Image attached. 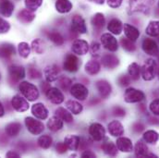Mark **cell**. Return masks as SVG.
I'll list each match as a JSON object with an SVG mask.
<instances>
[{
  "mask_svg": "<svg viewBox=\"0 0 159 158\" xmlns=\"http://www.w3.org/2000/svg\"><path fill=\"white\" fill-rule=\"evenodd\" d=\"M28 76L32 79H40L42 77V74L39 70L35 68H29L28 69Z\"/></svg>",
  "mask_w": 159,
  "mask_h": 158,
  "instance_id": "48",
  "label": "cell"
},
{
  "mask_svg": "<svg viewBox=\"0 0 159 158\" xmlns=\"http://www.w3.org/2000/svg\"><path fill=\"white\" fill-rule=\"evenodd\" d=\"M18 51H19V54H20V56L21 57L27 58L30 56V53H31V46L29 45V43H27L25 42H21V43H19Z\"/></svg>",
  "mask_w": 159,
  "mask_h": 158,
  "instance_id": "42",
  "label": "cell"
},
{
  "mask_svg": "<svg viewBox=\"0 0 159 158\" xmlns=\"http://www.w3.org/2000/svg\"><path fill=\"white\" fill-rule=\"evenodd\" d=\"M134 154L136 157H148L157 158V156L149 152L148 146L143 141H138L134 147Z\"/></svg>",
  "mask_w": 159,
  "mask_h": 158,
  "instance_id": "10",
  "label": "cell"
},
{
  "mask_svg": "<svg viewBox=\"0 0 159 158\" xmlns=\"http://www.w3.org/2000/svg\"><path fill=\"white\" fill-rule=\"evenodd\" d=\"M158 6H159V0H158Z\"/></svg>",
  "mask_w": 159,
  "mask_h": 158,
  "instance_id": "64",
  "label": "cell"
},
{
  "mask_svg": "<svg viewBox=\"0 0 159 158\" xmlns=\"http://www.w3.org/2000/svg\"><path fill=\"white\" fill-rule=\"evenodd\" d=\"M84 70L85 72L89 75H96L101 70V65L96 59H91L85 64Z\"/></svg>",
  "mask_w": 159,
  "mask_h": 158,
  "instance_id": "26",
  "label": "cell"
},
{
  "mask_svg": "<svg viewBox=\"0 0 159 158\" xmlns=\"http://www.w3.org/2000/svg\"><path fill=\"white\" fill-rule=\"evenodd\" d=\"M102 64L105 68L114 70L119 65V57L112 54H107L102 57Z\"/></svg>",
  "mask_w": 159,
  "mask_h": 158,
  "instance_id": "19",
  "label": "cell"
},
{
  "mask_svg": "<svg viewBox=\"0 0 159 158\" xmlns=\"http://www.w3.org/2000/svg\"><path fill=\"white\" fill-rule=\"evenodd\" d=\"M143 138L145 142L150 143V144H156L159 140V133L156 130L150 129L143 133Z\"/></svg>",
  "mask_w": 159,
  "mask_h": 158,
  "instance_id": "35",
  "label": "cell"
},
{
  "mask_svg": "<svg viewBox=\"0 0 159 158\" xmlns=\"http://www.w3.org/2000/svg\"><path fill=\"white\" fill-rule=\"evenodd\" d=\"M64 143L66 144L68 150L76 151L80 147V138L77 135H68L64 139Z\"/></svg>",
  "mask_w": 159,
  "mask_h": 158,
  "instance_id": "23",
  "label": "cell"
},
{
  "mask_svg": "<svg viewBox=\"0 0 159 158\" xmlns=\"http://www.w3.org/2000/svg\"><path fill=\"white\" fill-rule=\"evenodd\" d=\"M47 37L49 38V40H51L56 45H58V46L62 45L64 43V42H65L63 36L59 33H57L56 31H53V32L48 33L47 34Z\"/></svg>",
  "mask_w": 159,
  "mask_h": 158,
  "instance_id": "40",
  "label": "cell"
},
{
  "mask_svg": "<svg viewBox=\"0 0 159 158\" xmlns=\"http://www.w3.org/2000/svg\"><path fill=\"white\" fill-rule=\"evenodd\" d=\"M25 77V70L19 65H11L8 68V79L13 84L17 83Z\"/></svg>",
  "mask_w": 159,
  "mask_h": 158,
  "instance_id": "6",
  "label": "cell"
},
{
  "mask_svg": "<svg viewBox=\"0 0 159 158\" xmlns=\"http://www.w3.org/2000/svg\"><path fill=\"white\" fill-rule=\"evenodd\" d=\"M14 11V4L10 0H0V13L6 17L9 18Z\"/></svg>",
  "mask_w": 159,
  "mask_h": 158,
  "instance_id": "24",
  "label": "cell"
},
{
  "mask_svg": "<svg viewBox=\"0 0 159 158\" xmlns=\"http://www.w3.org/2000/svg\"><path fill=\"white\" fill-rule=\"evenodd\" d=\"M0 79H1V74H0Z\"/></svg>",
  "mask_w": 159,
  "mask_h": 158,
  "instance_id": "63",
  "label": "cell"
},
{
  "mask_svg": "<svg viewBox=\"0 0 159 158\" xmlns=\"http://www.w3.org/2000/svg\"><path fill=\"white\" fill-rule=\"evenodd\" d=\"M47 128L53 132H57L63 128V120L57 116H54L47 121Z\"/></svg>",
  "mask_w": 159,
  "mask_h": 158,
  "instance_id": "28",
  "label": "cell"
},
{
  "mask_svg": "<svg viewBox=\"0 0 159 158\" xmlns=\"http://www.w3.org/2000/svg\"><path fill=\"white\" fill-rule=\"evenodd\" d=\"M123 30H124V34H125L126 37L133 42H135L140 36V31L136 27H134L130 24H128V23L124 24Z\"/></svg>",
  "mask_w": 159,
  "mask_h": 158,
  "instance_id": "25",
  "label": "cell"
},
{
  "mask_svg": "<svg viewBox=\"0 0 159 158\" xmlns=\"http://www.w3.org/2000/svg\"><path fill=\"white\" fill-rule=\"evenodd\" d=\"M80 62L79 58L73 54H68L64 60V69L69 72H76L78 71Z\"/></svg>",
  "mask_w": 159,
  "mask_h": 158,
  "instance_id": "8",
  "label": "cell"
},
{
  "mask_svg": "<svg viewBox=\"0 0 159 158\" xmlns=\"http://www.w3.org/2000/svg\"><path fill=\"white\" fill-rule=\"evenodd\" d=\"M108 132L113 137H120L124 134V128L118 120H113L107 125Z\"/></svg>",
  "mask_w": 159,
  "mask_h": 158,
  "instance_id": "21",
  "label": "cell"
},
{
  "mask_svg": "<svg viewBox=\"0 0 159 158\" xmlns=\"http://www.w3.org/2000/svg\"><path fill=\"white\" fill-rule=\"evenodd\" d=\"M157 70L158 69L156 60H154L153 58H148L145 60L143 67L141 68V75L144 80L149 81L156 78Z\"/></svg>",
  "mask_w": 159,
  "mask_h": 158,
  "instance_id": "1",
  "label": "cell"
},
{
  "mask_svg": "<svg viewBox=\"0 0 159 158\" xmlns=\"http://www.w3.org/2000/svg\"><path fill=\"white\" fill-rule=\"evenodd\" d=\"M32 49L34 53L36 54H43V50H44V47H43V42L39 38L34 40L33 43H32Z\"/></svg>",
  "mask_w": 159,
  "mask_h": 158,
  "instance_id": "45",
  "label": "cell"
},
{
  "mask_svg": "<svg viewBox=\"0 0 159 158\" xmlns=\"http://www.w3.org/2000/svg\"><path fill=\"white\" fill-rule=\"evenodd\" d=\"M139 107H140V109L142 110V112H143V113H144V112H145V106H144V105H143V104H141V105L139 106Z\"/></svg>",
  "mask_w": 159,
  "mask_h": 158,
  "instance_id": "62",
  "label": "cell"
},
{
  "mask_svg": "<svg viewBox=\"0 0 159 158\" xmlns=\"http://www.w3.org/2000/svg\"><path fill=\"white\" fill-rule=\"evenodd\" d=\"M71 29L75 33L80 34H84L87 32V27L85 24V20L80 15H74L71 20Z\"/></svg>",
  "mask_w": 159,
  "mask_h": 158,
  "instance_id": "13",
  "label": "cell"
},
{
  "mask_svg": "<svg viewBox=\"0 0 159 158\" xmlns=\"http://www.w3.org/2000/svg\"><path fill=\"white\" fill-rule=\"evenodd\" d=\"M107 30L115 35H119L123 30V25L122 22L118 19H112L107 25Z\"/></svg>",
  "mask_w": 159,
  "mask_h": 158,
  "instance_id": "30",
  "label": "cell"
},
{
  "mask_svg": "<svg viewBox=\"0 0 159 158\" xmlns=\"http://www.w3.org/2000/svg\"><path fill=\"white\" fill-rule=\"evenodd\" d=\"M58 72H59V70L57 65H52V66L46 67L43 71L45 80L48 82H53V81L57 80L58 78Z\"/></svg>",
  "mask_w": 159,
  "mask_h": 158,
  "instance_id": "22",
  "label": "cell"
},
{
  "mask_svg": "<svg viewBox=\"0 0 159 158\" xmlns=\"http://www.w3.org/2000/svg\"><path fill=\"white\" fill-rule=\"evenodd\" d=\"M118 83L121 87H127L130 84V77L128 75H121L118 79Z\"/></svg>",
  "mask_w": 159,
  "mask_h": 158,
  "instance_id": "49",
  "label": "cell"
},
{
  "mask_svg": "<svg viewBox=\"0 0 159 158\" xmlns=\"http://www.w3.org/2000/svg\"><path fill=\"white\" fill-rule=\"evenodd\" d=\"M120 44L122 46V48L124 50H126L127 52H134L135 49H136V46H135V43L133 41L128 39V38H124L122 37L120 39Z\"/></svg>",
  "mask_w": 159,
  "mask_h": 158,
  "instance_id": "43",
  "label": "cell"
},
{
  "mask_svg": "<svg viewBox=\"0 0 159 158\" xmlns=\"http://www.w3.org/2000/svg\"><path fill=\"white\" fill-rule=\"evenodd\" d=\"M107 5L112 7V8H118L121 6L123 0H107Z\"/></svg>",
  "mask_w": 159,
  "mask_h": 158,
  "instance_id": "54",
  "label": "cell"
},
{
  "mask_svg": "<svg viewBox=\"0 0 159 158\" xmlns=\"http://www.w3.org/2000/svg\"><path fill=\"white\" fill-rule=\"evenodd\" d=\"M93 26L98 30L102 29L105 24H106V19H105V16L104 14L102 13H96L93 15V17L92 18V20H91Z\"/></svg>",
  "mask_w": 159,
  "mask_h": 158,
  "instance_id": "39",
  "label": "cell"
},
{
  "mask_svg": "<svg viewBox=\"0 0 159 158\" xmlns=\"http://www.w3.org/2000/svg\"><path fill=\"white\" fill-rule=\"evenodd\" d=\"M149 109L154 116H159V98L155 99L151 102L149 106Z\"/></svg>",
  "mask_w": 159,
  "mask_h": 158,
  "instance_id": "47",
  "label": "cell"
},
{
  "mask_svg": "<svg viewBox=\"0 0 159 158\" xmlns=\"http://www.w3.org/2000/svg\"><path fill=\"white\" fill-rule=\"evenodd\" d=\"M11 106L16 111L20 112V113L27 111L29 109V106H30L28 101L25 98L21 97L20 95L13 96V98L11 100Z\"/></svg>",
  "mask_w": 159,
  "mask_h": 158,
  "instance_id": "14",
  "label": "cell"
},
{
  "mask_svg": "<svg viewBox=\"0 0 159 158\" xmlns=\"http://www.w3.org/2000/svg\"><path fill=\"white\" fill-rule=\"evenodd\" d=\"M21 130V125L19 122H11L6 126L5 131L9 137H16Z\"/></svg>",
  "mask_w": 159,
  "mask_h": 158,
  "instance_id": "32",
  "label": "cell"
},
{
  "mask_svg": "<svg viewBox=\"0 0 159 158\" xmlns=\"http://www.w3.org/2000/svg\"><path fill=\"white\" fill-rule=\"evenodd\" d=\"M128 73H129V76L130 77V79H132L133 80H137L141 76V67L139 66V64L133 62L129 66Z\"/></svg>",
  "mask_w": 159,
  "mask_h": 158,
  "instance_id": "38",
  "label": "cell"
},
{
  "mask_svg": "<svg viewBox=\"0 0 159 158\" xmlns=\"http://www.w3.org/2000/svg\"><path fill=\"white\" fill-rule=\"evenodd\" d=\"M4 115H5V109H4V106H3L2 103L0 102V118H2Z\"/></svg>",
  "mask_w": 159,
  "mask_h": 158,
  "instance_id": "60",
  "label": "cell"
},
{
  "mask_svg": "<svg viewBox=\"0 0 159 158\" xmlns=\"http://www.w3.org/2000/svg\"><path fill=\"white\" fill-rule=\"evenodd\" d=\"M70 91L73 97H75L76 99L80 100V101H84L88 97V94H89V91L87 87H85L84 85L80 83H75L74 85H72Z\"/></svg>",
  "mask_w": 159,
  "mask_h": 158,
  "instance_id": "11",
  "label": "cell"
},
{
  "mask_svg": "<svg viewBox=\"0 0 159 158\" xmlns=\"http://www.w3.org/2000/svg\"><path fill=\"white\" fill-rule=\"evenodd\" d=\"M145 129V126L141 121H137L132 125V130L135 133H142Z\"/></svg>",
  "mask_w": 159,
  "mask_h": 158,
  "instance_id": "50",
  "label": "cell"
},
{
  "mask_svg": "<svg viewBox=\"0 0 159 158\" xmlns=\"http://www.w3.org/2000/svg\"><path fill=\"white\" fill-rule=\"evenodd\" d=\"M89 134L91 135V137L94 141L100 142V141L105 139L106 129H105V128H104V126L102 124H100V123H93L89 127Z\"/></svg>",
  "mask_w": 159,
  "mask_h": 158,
  "instance_id": "7",
  "label": "cell"
},
{
  "mask_svg": "<svg viewBox=\"0 0 159 158\" xmlns=\"http://www.w3.org/2000/svg\"><path fill=\"white\" fill-rule=\"evenodd\" d=\"M90 49H91V53L93 55H96L100 50V44L97 42H93L92 44H91Z\"/></svg>",
  "mask_w": 159,
  "mask_h": 158,
  "instance_id": "55",
  "label": "cell"
},
{
  "mask_svg": "<svg viewBox=\"0 0 159 158\" xmlns=\"http://www.w3.org/2000/svg\"><path fill=\"white\" fill-rule=\"evenodd\" d=\"M32 114L36 119L44 120V119H47V117H48V110L44 106L43 104L37 103V104H34L32 106Z\"/></svg>",
  "mask_w": 159,
  "mask_h": 158,
  "instance_id": "20",
  "label": "cell"
},
{
  "mask_svg": "<svg viewBox=\"0 0 159 158\" xmlns=\"http://www.w3.org/2000/svg\"><path fill=\"white\" fill-rule=\"evenodd\" d=\"M57 82H58V86L61 88V90H63L65 92L69 91L70 89V87L72 86V80L65 76L60 77L57 79Z\"/></svg>",
  "mask_w": 159,
  "mask_h": 158,
  "instance_id": "44",
  "label": "cell"
},
{
  "mask_svg": "<svg viewBox=\"0 0 159 158\" xmlns=\"http://www.w3.org/2000/svg\"><path fill=\"white\" fill-rule=\"evenodd\" d=\"M16 53V49L13 44L6 43L0 45V57L8 58Z\"/></svg>",
  "mask_w": 159,
  "mask_h": 158,
  "instance_id": "31",
  "label": "cell"
},
{
  "mask_svg": "<svg viewBox=\"0 0 159 158\" xmlns=\"http://www.w3.org/2000/svg\"><path fill=\"white\" fill-rule=\"evenodd\" d=\"M91 2H93L95 4H98V5H103L105 3V0H89Z\"/></svg>",
  "mask_w": 159,
  "mask_h": 158,
  "instance_id": "61",
  "label": "cell"
},
{
  "mask_svg": "<svg viewBox=\"0 0 159 158\" xmlns=\"http://www.w3.org/2000/svg\"><path fill=\"white\" fill-rule=\"evenodd\" d=\"M112 113H113V115H114L115 117H119V118H122V117H124V116L126 115V111H125V109H124V108H122L121 106H117L113 107V109H112Z\"/></svg>",
  "mask_w": 159,
  "mask_h": 158,
  "instance_id": "52",
  "label": "cell"
},
{
  "mask_svg": "<svg viewBox=\"0 0 159 158\" xmlns=\"http://www.w3.org/2000/svg\"><path fill=\"white\" fill-rule=\"evenodd\" d=\"M41 87H42V90L43 91V93H45L47 92V90L50 88V84L48 83V81H45V82H43V83H42Z\"/></svg>",
  "mask_w": 159,
  "mask_h": 158,
  "instance_id": "59",
  "label": "cell"
},
{
  "mask_svg": "<svg viewBox=\"0 0 159 158\" xmlns=\"http://www.w3.org/2000/svg\"><path fill=\"white\" fill-rule=\"evenodd\" d=\"M25 126L28 131L33 135H40L44 130V125L43 122L31 117L25 119Z\"/></svg>",
  "mask_w": 159,
  "mask_h": 158,
  "instance_id": "5",
  "label": "cell"
},
{
  "mask_svg": "<svg viewBox=\"0 0 159 158\" xmlns=\"http://www.w3.org/2000/svg\"><path fill=\"white\" fill-rule=\"evenodd\" d=\"M148 122L152 125H159V119L157 118L152 117V116L148 117Z\"/></svg>",
  "mask_w": 159,
  "mask_h": 158,
  "instance_id": "58",
  "label": "cell"
},
{
  "mask_svg": "<svg viewBox=\"0 0 159 158\" xmlns=\"http://www.w3.org/2000/svg\"><path fill=\"white\" fill-rule=\"evenodd\" d=\"M35 19V14L34 11H31L29 9H22L18 13V20L21 21L22 23H30Z\"/></svg>",
  "mask_w": 159,
  "mask_h": 158,
  "instance_id": "27",
  "label": "cell"
},
{
  "mask_svg": "<svg viewBox=\"0 0 159 158\" xmlns=\"http://www.w3.org/2000/svg\"><path fill=\"white\" fill-rule=\"evenodd\" d=\"M101 147H102V150L104 151V153L106 155L109 156L114 157V156H116L118 155V147H117V145L114 142H110V141L107 140L105 142L102 143Z\"/></svg>",
  "mask_w": 159,
  "mask_h": 158,
  "instance_id": "29",
  "label": "cell"
},
{
  "mask_svg": "<svg viewBox=\"0 0 159 158\" xmlns=\"http://www.w3.org/2000/svg\"><path fill=\"white\" fill-rule=\"evenodd\" d=\"M56 9L59 13H69L72 9V4L70 0H57Z\"/></svg>",
  "mask_w": 159,
  "mask_h": 158,
  "instance_id": "33",
  "label": "cell"
},
{
  "mask_svg": "<svg viewBox=\"0 0 159 158\" xmlns=\"http://www.w3.org/2000/svg\"><path fill=\"white\" fill-rule=\"evenodd\" d=\"M81 157L94 158V157H96V156H95V154H94V153H93L92 151H90V150H86V151H84V152L81 154Z\"/></svg>",
  "mask_w": 159,
  "mask_h": 158,
  "instance_id": "56",
  "label": "cell"
},
{
  "mask_svg": "<svg viewBox=\"0 0 159 158\" xmlns=\"http://www.w3.org/2000/svg\"><path fill=\"white\" fill-rule=\"evenodd\" d=\"M95 86H96V89H97L99 94L103 98H107L112 92V87L107 80L100 79V80L96 81Z\"/></svg>",
  "mask_w": 159,
  "mask_h": 158,
  "instance_id": "17",
  "label": "cell"
},
{
  "mask_svg": "<svg viewBox=\"0 0 159 158\" xmlns=\"http://www.w3.org/2000/svg\"><path fill=\"white\" fill-rule=\"evenodd\" d=\"M6 156L7 158H19L20 157V155L19 153L15 152V151H9V152L7 153Z\"/></svg>",
  "mask_w": 159,
  "mask_h": 158,
  "instance_id": "57",
  "label": "cell"
},
{
  "mask_svg": "<svg viewBox=\"0 0 159 158\" xmlns=\"http://www.w3.org/2000/svg\"><path fill=\"white\" fill-rule=\"evenodd\" d=\"M37 143H38L39 147H41V148L48 149V148L51 147V145L53 143V139L49 135H43L38 139Z\"/></svg>",
  "mask_w": 159,
  "mask_h": 158,
  "instance_id": "41",
  "label": "cell"
},
{
  "mask_svg": "<svg viewBox=\"0 0 159 158\" xmlns=\"http://www.w3.org/2000/svg\"><path fill=\"white\" fill-rule=\"evenodd\" d=\"M10 29V25L9 23L3 20L2 18H0V34H7Z\"/></svg>",
  "mask_w": 159,
  "mask_h": 158,
  "instance_id": "51",
  "label": "cell"
},
{
  "mask_svg": "<svg viewBox=\"0 0 159 158\" xmlns=\"http://www.w3.org/2000/svg\"><path fill=\"white\" fill-rule=\"evenodd\" d=\"M89 43L84 40L78 39L73 42L71 45V50L74 54L79 56H84L89 51Z\"/></svg>",
  "mask_w": 159,
  "mask_h": 158,
  "instance_id": "16",
  "label": "cell"
},
{
  "mask_svg": "<svg viewBox=\"0 0 159 158\" xmlns=\"http://www.w3.org/2000/svg\"><path fill=\"white\" fill-rule=\"evenodd\" d=\"M101 43L107 50L116 52L119 49V43L117 39L110 34H104L101 36Z\"/></svg>",
  "mask_w": 159,
  "mask_h": 158,
  "instance_id": "9",
  "label": "cell"
},
{
  "mask_svg": "<svg viewBox=\"0 0 159 158\" xmlns=\"http://www.w3.org/2000/svg\"><path fill=\"white\" fill-rule=\"evenodd\" d=\"M43 0H25V7L31 11H35L39 8Z\"/></svg>",
  "mask_w": 159,
  "mask_h": 158,
  "instance_id": "46",
  "label": "cell"
},
{
  "mask_svg": "<svg viewBox=\"0 0 159 158\" xmlns=\"http://www.w3.org/2000/svg\"><path fill=\"white\" fill-rule=\"evenodd\" d=\"M145 98V94L143 91L137 90L135 88H128L124 93V100L126 103L134 104L142 102Z\"/></svg>",
  "mask_w": 159,
  "mask_h": 158,
  "instance_id": "4",
  "label": "cell"
},
{
  "mask_svg": "<svg viewBox=\"0 0 159 158\" xmlns=\"http://www.w3.org/2000/svg\"><path fill=\"white\" fill-rule=\"evenodd\" d=\"M152 7V0H129V9L131 12H141L148 14Z\"/></svg>",
  "mask_w": 159,
  "mask_h": 158,
  "instance_id": "3",
  "label": "cell"
},
{
  "mask_svg": "<svg viewBox=\"0 0 159 158\" xmlns=\"http://www.w3.org/2000/svg\"><path fill=\"white\" fill-rule=\"evenodd\" d=\"M66 106L67 108L74 115H79L82 112L83 106L81 104H80L79 102L74 101V100H69L66 103Z\"/></svg>",
  "mask_w": 159,
  "mask_h": 158,
  "instance_id": "37",
  "label": "cell"
},
{
  "mask_svg": "<svg viewBox=\"0 0 159 158\" xmlns=\"http://www.w3.org/2000/svg\"><path fill=\"white\" fill-rule=\"evenodd\" d=\"M56 116H57L59 119H61L63 121L67 123H70L73 121V117L70 113V111H68L67 109L63 107H57L55 111Z\"/></svg>",
  "mask_w": 159,
  "mask_h": 158,
  "instance_id": "34",
  "label": "cell"
},
{
  "mask_svg": "<svg viewBox=\"0 0 159 158\" xmlns=\"http://www.w3.org/2000/svg\"><path fill=\"white\" fill-rule=\"evenodd\" d=\"M56 150L58 154H65L68 151V148L64 142H57L56 145Z\"/></svg>",
  "mask_w": 159,
  "mask_h": 158,
  "instance_id": "53",
  "label": "cell"
},
{
  "mask_svg": "<svg viewBox=\"0 0 159 158\" xmlns=\"http://www.w3.org/2000/svg\"><path fill=\"white\" fill-rule=\"evenodd\" d=\"M116 145L118 147V150L122 153H130L133 150L132 142L126 137H119L116 142Z\"/></svg>",
  "mask_w": 159,
  "mask_h": 158,
  "instance_id": "18",
  "label": "cell"
},
{
  "mask_svg": "<svg viewBox=\"0 0 159 158\" xmlns=\"http://www.w3.org/2000/svg\"><path fill=\"white\" fill-rule=\"evenodd\" d=\"M20 93L31 102H34L39 98V91L35 85L28 81H21L19 85Z\"/></svg>",
  "mask_w": 159,
  "mask_h": 158,
  "instance_id": "2",
  "label": "cell"
},
{
  "mask_svg": "<svg viewBox=\"0 0 159 158\" xmlns=\"http://www.w3.org/2000/svg\"><path fill=\"white\" fill-rule=\"evenodd\" d=\"M143 50L145 54L149 56H157L159 54V48L157 43L154 40L145 38L142 43Z\"/></svg>",
  "mask_w": 159,
  "mask_h": 158,
  "instance_id": "15",
  "label": "cell"
},
{
  "mask_svg": "<svg viewBox=\"0 0 159 158\" xmlns=\"http://www.w3.org/2000/svg\"><path fill=\"white\" fill-rule=\"evenodd\" d=\"M145 33L152 37L159 36V20H152L146 27Z\"/></svg>",
  "mask_w": 159,
  "mask_h": 158,
  "instance_id": "36",
  "label": "cell"
},
{
  "mask_svg": "<svg viewBox=\"0 0 159 158\" xmlns=\"http://www.w3.org/2000/svg\"><path fill=\"white\" fill-rule=\"evenodd\" d=\"M45 95L47 99L55 105H60L64 101V95L62 92L56 87H50L45 93Z\"/></svg>",
  "mask_w": 159,
  "mask_h": 158,
  "instance_id": "12",
  "label": "cell"
}]
</instances>
